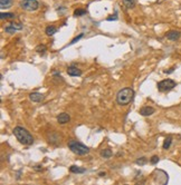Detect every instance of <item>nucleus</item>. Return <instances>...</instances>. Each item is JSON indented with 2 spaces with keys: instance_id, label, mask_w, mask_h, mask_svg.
Wrapping results in <instances>:
<instances>
[{
  "instance_id": "nucleus-1",
  "label": "nucleus",
  "mask_w": 181,
  "mask_h": 185,
  "mask_svg": "<svg viewBox=\"0 0 181 185\" xmlns=\"http://www.w3.org/2000/svg\"><path fill=\"white\" fill-rule=\"evenodd\" d=\"M12 133L16 136V138L19 141V143L24 144V145H31V144L34 143V137H33V135L30 134L26 128H24V127L21 126L15 127Z\"/></svg>"
},
{
  "instance_id": "nucleus-2",
  "label": "nucleus",
  "mask_w": 181,
  "mask_h": 185,
  "mask_svg": "<svg viewBox=\"0 0 181 185\" xmlns=\"http://www.w3.org/2000/svg\"><path fill=\"white\" fill-rule=\"evenodd\" d=\"M135 92L132 88H123L116 94V103L121 106H125L133 101Z\"/></svg>"
},
{
  "instance_id": "nucleus-3",
  "label": "nucleus",
  "mask_w": 181,
  "mask_h": 185,
  "mask_svg": "<svg viewBox=\"0 0 181 185\" xmlns=\"http://www.w3.org/2000/svg\"><path fill=\"white\" fill-rule=\"evenodd\" d=\"M67 145H68L69 150L73 152L74 154H76V155L83 156V155H86V154L89 153V148L87 146H85L84 144L77 142L76 139H69Z\"/></svg>"
},
{
  "instance_id": "nucleus-4",
  "label": "nucleus",
  "mask_w": 181,
  "mask_h": 185,
  "mask_svg": "<svg viewBox=\"0 0 181 185\" xmlns=\"http://www.w3.org/2000/svg\"><path fill=\"white\" fill-rule=\"evenodd\" d=\"M19 7L26 11H36L39 8V2L37 0H21Z\"/></svg>"
},
{
  "instance_id": "nucleus-5",
  "label": "nucleus",
  "mask_w": 181,
  "mask_h": 185,
  "mask_svg": "<svg viewBox=\"0 0 181 185\" xmlns=\"http://www.w3.org/2000/svg\"><path fill=\"white\" fill-rule=\"evenodd\" d=\"M176 85H177L176 82L172 80V79H164L162 82L158 83V89L162 92H169V90H171L176 87Z\"/></svg>"
},
{
  "instance_id": "nucleus-6",
  "label": "nucleus",
  "mask_w": 181,
  "mask_h": 185,
  "mask_svg": "<svg viewBox=\"0 0 181 185\" xmlns=\"http://www.w3.org/2000/svg\"><path fill=\"white\" fill-rule=\"evenodd\" d=\"M21 29H23V25L12 22V24H10V25H8L6 28H5V31H6V33H8V34H14L15 31H17V30H21Z\"/></svg>"
},
{
  "instance_id": "nucleus-7",
  "label": "nucleus",
  "mask_w": 181,
  "mask_h": 185,
  "mask_svg": "<svg viewBox=\"0 0 181 185\" xmlns=\"http://www.w3.org/2000/svg\"><path fill=\"white\" fill-rule=\"evenodd\" d=\"M69 120H70V116H69V114H67V113H60L59 115L57 116V122H58V124H60V125L67 124Z\"/></svg>"
},
{
  "instance_id": "nucleus-8",
  "label": "nucleus",
  "mask_w": 181,
  "mask_h": 185,
  "mask_svg": "<svg viewBox=\"0 0 181 185\" xmlns=\"http://www.w3.org/2000/svg\"><path fill=\"white\" fill-rule=\"evenodd\" d=\"M181 33L178 30H170L165 34V37L169 39V40H178L180 38Z\"/></svg>"
},
{
  "instance_id": "nucleus-9",
  "label": "nucleus",
  "mask_w": 181,
  "mask_h": 185,
  "mask_svg": "<svg viewBox=\"0 0 181 185\" xmlns=\"http://www.w3.org/2000/svg\"><path fill=\"white\" fill-rule=\"evenodd\" d=\"M155 110L153 107H151V106H144V107H142L141 110H140V115H142V116H150V115H152V114H154Z\"/></svg>"
},
{
  "instance_id": "nucleus-10",
  "label": "nucleus",
  "mask_w": 181,
  "mask_h": 185,
  "mask_svg": "<svg viewBox=\"0 0 181 185\" xmlns=\"http://www.w3.org/2000/svg\"><path fill=\"white\" fill-rule=\"evenodd\" d=\"M44 98H45V96H44L43 94H40V92H31L29 95V99L31 101H35V103L43 101Z\"/></svg>"
},
{
  "instance_id": "nucleus-11",
  "label": "nucleus",
  "mask_w": 181,
  "mask_h": 185,
  "mask_svg": "<svg viewBox=\"0 0 181 185\" xmlns=\"http://www.w3.org/2000/svg\"><path fill=\"white\" fill-rule=\"evenodd\" d=\"M67 74H68L69 76H81L82 75V70L79 69V68H77L76 66H69L68 68H67Z\"/></svg>"
},
{
  "instance_id": "nucleus-12",
  "label": "nucleus",
  "mask_w": 181,
  "mask_h": 185,
  "mask_svg": "<svg viewBox=\"0 0 181 185\" xmlns=\"http://www.w3.org/2000/svg\"><path fill=\"white\" fill-rule=\"evenodd\" d=\"M69 171H70V173H76V174H83V173H85V168L84 167H79V166H76V165H72L70 167H69Z\"/></svg>"
},
{
  "instance_id": "nucleus-13",
  "label": "nucleus",
  "mask_w": 181,
  "mask_h": 185,
  "mask_svg": "<svg viewBox=\"0 0 181 185\" xmlns=\"http://www.w3.org/2000/svg\"><path fill=\"white\" fill-rule=\"evenodd\" d=\"M12 6V0H0V8L8 9Z\"/></svg>"
},
{
  "instance_id": "nucleus-14",
  "label": "nucleus",
  "mask_w": 181,
  "mask_h": 185,
  "mask_svg": "<svg viewBox=\"0 0 181 185\" xmlns=\"http://www.w3.org/2000/svg\"><path fill=\"white\" fill-rule=\"evenodd\" d=\"M16 18V15L12 14V12H1L0 14V19L3 20V19H15Z\"/></svg>"
},
{
  "instance_id": "nucleus-15",
  "label": "nucleus",
  "mask_w": 181,
  "mask_h": 185,
  "mask_svg": "<svg viewBox=\"0 0 181 185\" xmlns=\"http://www.w3.org/2000/svg\"><path fill=\"white\" fill-rule=\"evenodd\" d=\"M122 2H123V5L126 7L128 9H132L135 7V0H122Z\"/></svg>"
},
{
  "instance_id": "nucleus-16",
  "label": "nucleus",
  "mask_w": 181,
  "mask_h": 185,
  "mask_svg": "<svg viewBox=\"0 0 181 185\" xmlns=\"http://www.w3.org/2000/svg\"><path fill=\"white\" fill-rule=\"evenodd\" d=\"M45 33H46V35H48V36H53V35H55L57 33V28L54 27V26H48V27L46 28Z\"/></svg>"
},
{
  "instance_id": "nucleus-17",
  "label": "nucleus",
  "mask_w": 181,
  "mask_h": 185,
  "mask_svg": "<svg viewBox=\"0 0 181 185\" xmlns=\"http://www.w3.org/2000/svg\"><path fill=\"white\" fill-rule=\"evenodd\" d=\"M101 156H102L103 158H109V157L112 156V151H111L110 148H105V150H103V151L101 152Z\"/></svg>"
},
{
  "instance_id": "nucleus-18",
  "label": "nucleus",
  "mask_w": 181,
  "mask_h": 185,
  "mask_svg": "<svg viewBox=\"0 0 181 185\" xmlns=\"http://www.w3.org/2000/svg\"><path fill=\"white\" fill-rule=\"evenodd\" d=\"M171 144H172V138L171 137H167L163 142V148L164 150H168L171 146Z\"/></svg>"
},
{
  "instance_id": "nucleus-19",
  "label": "nucleus",
  "mask_w": 181,
  "mask_h": 185,
  "mask_svg": "<svg viewBox=\"0 0 181 185\" xmlns=\"http://www.w3.org/2000/svg\"><path fill=\"white\" fill-rule=\"evenodd\" d=\"M35 50L37 51L38 54H45V52L47 51V47H46L45 45H38Z\"/></svg>"
},
{
  "instance_id": "nucleus-20",
  "label": "nucleus",
  "mask_w": 181,
  "mask_h": 185,
  "mask_svg": "<svg viewBox=\"0 0 181 185\" xmlns=\"http://www.w3.org/2000/svg\"><path fill=\"white\" fill-rule=\"evenodd\" d=\"M85 14H86V10H84V9H76V10L74 11V16H75V17L84 16Z\"/></svg>"
},
{
  "instance_id": "nucleus-21",
  "label": "nucleus",
  "mask_w": 181,
  "mask_h": 185,
  "mask_svg": "<svg viewBox=\"0 0 181 185\" xmlns=\"http://www.w3.org/2000/svg\"><path fill=\"white\" fill-rule=\"evenodd\" d=\"M148 160L145 158V157H140L139 160H137V164L138 165H140V166H142V165H145L147 164Z\"/></svg>"
},
{
  "instance_id": "nucleus-22",
  "label": "nucleus",
  "mask_w": 181,
  "mask_h": 185,
  "mask_svg": "<svg viewBox=\"0 0 181 185\" xmlns=\"http://www.w3.org/2000/svg\"><path fill=\"white\" fill-rule=\"evenodd\" d=\"M158 162H159V156H156V155L152 156V157H151V160H150V163H151V164H153V165H155Z\"/></svg>"
},
{
  "instance_id": "nucleus-23",
  "label": "nucleus",
  "mask_w": 181,
  "mask_h": 185,
  "mask_svg": "<svg viewBox=\"0 0 181 185\" xmlns=\"http://www.w3.org/2000/svg\"><path fill=\"white\" fill-rule=\"evenodd\" d=\"M83 36H84V34H79L77 37H75V38H74V39H73V40L70 41V45H73V44H75L76 41H78V40H79L81 38H83Z\"/></svg>"
},
{
  "instance_id": "nucleus-24",
  "label": "nucleus",
  "mask_w": 181,
  "mask_h": 185,
  "mask_svg": "<svg viewBox=\"0 0 181 185\" xmlns=\"http://www.w3.org/2000/svg\"><path fill=\"white\" fill-rule=\"evenodd\" d=\"M107 20H109V21H111V20H117V16H116V14H114V17H109L107 18Z\"/></svg>"
},
{
  "instance_id": "nucleus-25",
  "label": "nucleus",
  "mask_w": 181,
  "mask_h": 185,
  "mask_svg": "<svg viewBox=\"0 0 181 185\" xmlns=\"http://www.w3.org/2000/svg\"><path fill=\"white\" fill-rule=\"evenodd\" d=\"M173 70H174V67L170 68L169 70H164V74H171V73H173Z\"/></svg>"
},
{
  "instance_id": "nucleus-26",
  "label": "nucleus",
  "mask_w": 181,
  "mask_h": 185,
  "mask_svg": "<svg viewBox=\"0 0 181 185\" xmlns=\"http://www.w3.org/2000/svg\"><path fill=\"white\" fill-rule=\"evenodd\" d=\"M98 175H100V176H105V172H102V173H100Z\"/></svg>"
}]
</instances>
